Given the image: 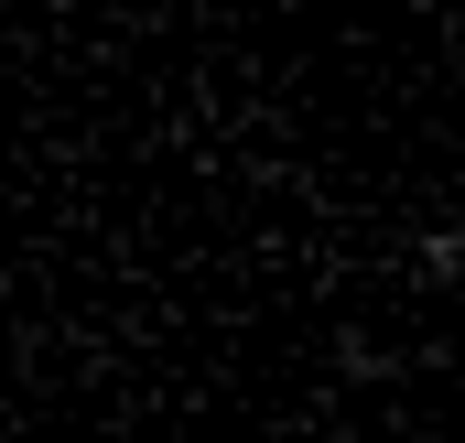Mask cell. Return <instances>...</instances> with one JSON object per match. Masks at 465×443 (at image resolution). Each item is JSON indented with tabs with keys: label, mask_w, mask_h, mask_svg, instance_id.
Here are the masks:
<instances>
[{
	"label": "cell",
	"mask_w": 465,
	"mask_h": 443,
	"mask_svg": "<svg viewBox=\"0 0 465 443\" xmlns=\"http://www.w3.org/2000/svg\"><path fill=\"white\" fill-rule=\"evenodd\" d=\"M411 260H422L433 281H465V227H422V238H411Z\"/></svg>",
	"instance_id": "6da1fadb"
}]
</instances>
